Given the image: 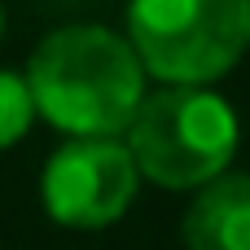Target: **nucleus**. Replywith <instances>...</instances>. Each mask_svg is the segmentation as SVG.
Listing matches in <instances>:
<instances>
[{"instance_id":"423d86ee","label":"nucleus","mask_w":250,"mask_h":250,"mask_svg":"<svg viewBox=\"0 0 250 250\" xmlns=\"http://www.w3.org/2000/svg\"><path fill=\"white\" fill-rule=\"evenodd\" d=\"M35 123V101L26 92V79L13 70H0V149L18 145Z\"/></svg>"},{"instance_id":"f03ea898","label":"nucleus","mask_w":250,"mask_h":250,"mask_svg":"<svg viewBox=\"0 0 250 250\" xmlns=\"http://www.w3.org/2000/svg\"><path fill=\"white\" fill-rule=\"evenodd\" d=\"M123 132L136 176L176 193L224 176L242 141L233 105L207 83H167L145 92Z\"/></svg>"},{"instance_id":"f257e3e1","label":"nucleus","mask_w":250,"mask_h":250,"mask_svg":"<svg viewBox=\"0 0 250 250\" xmlns=\"http://www.w3.org/2000/svg\"><path fill=\"white\" fill-rule=\"evenodd\" d=\"M26 92L66 136H119L145 97V66L127 35L101 22L48 31L26 62Z\"/></svg>"},{"instance_id":"0eeeda50","label":"nucleus","mask_w":250,"mask_h":250,"mask_svg":"<svg viewBox=\"0 0 250 250\" xmlns=\"http://www.w3.org/2000/svg\"><path fill=\"white\" fill-rule=\"evenodd\" d=\"M0 35H4V4H0Z\"/></svg>"},{"instance_id":"39448f33","label":"nucleus","mask_w":250,"mask_h":250,"mask_svg":"<svg viewBox=\"0 0 250 250\" xmlns=\"http://www.w3.org/2000/svg\"><path fill=\"white\" fill-rule=\"evenodd\" d=\"M180 237L189 250H250V176L224 171L193 189Z\"/></svg>"},{"instance_id":"7ed1b4c3","label":"nucleus","mask_w":250,"mask_h":250,"mask_svg":"<svg viewBox=\"0 0 250 250\" xmlns=\"http://www.w3.org/2000/svg\"><path fill=\"white\" fill-rule=\"evenodd\" d=\"M127 44L163 83H215L250 48V0H132Z\"/></svg>"},{"instance_id":"20e7f679","label":"nucleus","mask_w":250,"mask_h":250,"mask_svg":"<svg viewBox=\"0 0 250 250\" xmlns=\"http://www.w3.org/2000/svg\"><path fill=\"white\" fill-rule=\"evenodd\" d=\"M136 163L114 136H70L40 176V198L53 224L97 233L127 215L136 198Z\"/></svg>"}]
</instances>
